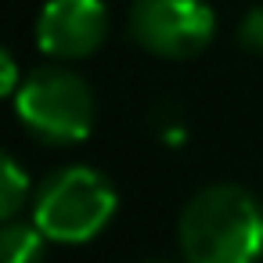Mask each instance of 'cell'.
<instances>
[{"label": "cell", "instance_id": "52a82bcc", "mask_svg": "<svg viewBox=\"0 0 263 263\" xmlns=\"http://www.w3.org/2000/svg\"><path fill=\"white\" fill-rule=\"evenodd\" d=\"M26 195H29V177H26V170H22L8 152H0V223L11 220V216L22 209Z\"/></svg>", "mask_w": 263, "mask_h": 263}, {"label": "cell", "instance_id": "7a4b0ae2", "mask_svg": "<svg viewBox=\"0 0 263 263\" xmlns=\"http://www.w3.org/2000/svg\"><path fill=\"white\" fill-rule=\"evenodd\" d=\"M116 213V187L90 166H65L51 173L33 198V223L47 241H90Z\"/></svg>", "mask_w": 263, "mask_h": 263}, {"label": "cell", "instance_id": "277c9868", "mask_svg": "<svg viewBox=\"0 0 263 263\" xmlns=\"http://www.w3.org/2000/svg\"><path fill=\"white\" fill-rule=\"evenodd\" d=\"M216 15L205 0H134L130 36L159 58H195L209 47Z\"/></svg>", "mask_w": 263, "mask_h": 263}, {"label": "cell", "instance_id": "3957f363", "mask_svg": "<svg viewBox=\"0 0 263 263\" xmlns=\"http://www.w3.org/2000/svg\"><path fill=\"white\" fill-rule=\"evenodd\" d=\"M15 108L22 126L44 144H76L94 130L90 87L58 65L33 69L15 90Z\"/></svg>", "mask_w": 263, "mask_h": 263}, {"label": "cell", "instance_id": "8992f818", "mask_svg": "<svg viewBox=\"0 0 263 263\" xmlns=\"http://www.w3.org/2000/svg\"><path fill=\"white\" fill-rule=\"evenodd\" d=\"M44 231L36 223H0V263H44Z\"/></svg>", "mask_w": 263, "mask_h": 263}, {"label": "cell", "instance_id": "5b68a950", "mask_svg": "<svg viewBox=\"0 0 263 263\" xmlns=\"http://www.w3.org/2000/svg\"><path fill=\"white\" fill-rule=\"evenodd\" d=\"M108 36L101 0H47L36 18V44L51 58H87Z\"/></svg>", "mask_w": 263, "mask_h": 263}, {"label": "cell", "instance_id": "ba28073f", "mask_svg": "<svg viewBox=\"0 0 263 263\" xmlns=\"http://www.w3.org/2000/svg\"><path fill=\"white\" fill-rule=\"evenodd\" d=\"M238 36H241V44H245L249 51H259V54H263V8H256V11L245 15Z\"/></svg>", "mask_w": 263, "mask_h": 263}, {"label": "cell", "instance_id": "9c48e42d", "mask_svg": "<svg viewBox=\"0 0 263 263\" xmlns=\"http://www.w3.org/2000/svg\"><path fill=\"white\" fill-rule=\"evenodd\" d=\"M18 87H22L18 65H15V58H11V51H8V47H0V98L15 94Z\"/></svg>", "mask_w": 263, "mask_h": 263}, {"label": "cell", "instance_id": "6da1fadb", "mask_svg": "<svg viewBox=\"0 0 263 263\" xmlns=\"http://www.w3.org/2000/svg\"><path fill=\"white\" fill-rule=\"evenodd\" d=\"M187 263H256L263 256V202L238 184L198 191L180 213Z\"/></svg>", "mask_w": 263, "mask_h": 263}, {"label": "cell", "instance_id": "30bf717a", "mask_svg": "<svg viewBox=\"0 0 263 263\" xmlns=\"http://www.w3.org/2000/svg\"><path fill=\"white\" fill-rule=\"evenodd\" d=\"M148 263H159V259H148Z\"/></svg>", "mask_w": 263, "mask_h": 263}]
</instances>
